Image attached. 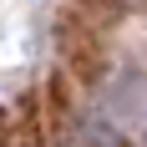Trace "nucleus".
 I'll return each instance as SVG.
<instances>
[]
</instances>
